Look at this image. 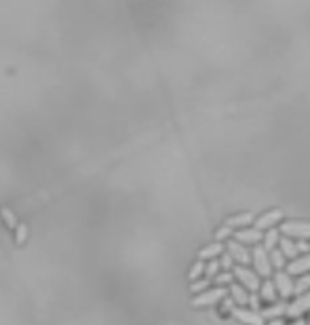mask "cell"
I'll return each mask as SVG.
<instances>
[{
    "mask_svg": "<svg viewBox=\"0 0 310 325\" xmlns=\"http://www.w3.org/2000/svg\"><path fill=\"white\" fill-rule=\"evenodd\" d=\"M251 258H253V266L257 268L255 272L260 277L264 279H270L272 275V262H270V251L264 247V245H255L253 253H251Z\"/></svg>",
    "mask_w": 310,
    "mask_h": 325,
    "instance_id": "6da1fadb",
    "label": "cell"
},
{
    "mask_svg": "<svg viewBox=\"0 0 310 325\" xmlns=\"http://www.w3.org/2000/svg\"><path fill=\"white\" fill-rule=\"evenodd\" d=\"M228 298V292L224 287H209L207 292L203 294H196L192 304L196 306V309H203V306H213V304H219Z\"/></svg>",
    "mask_w": 310,
    "mask_h": 325,
    "instance_id": "7a4b0ae2",
    "label": "cell"
},
{
    "mask_svg": "<svg viewBox=\"0 0 310 325\" xmlns=\"http://www.w3.org/2000/svg\"><path fill=\"white\" fill-rule=\"evenodd\" d=\"M232 272H234V277H236V281L243 285V287H247L249 292H257V289L262 287V281H260V275L257 272H253L251 268H247V266H234L232 268Z\"/></svg>",
    "mask_w": 310,
    "mask_h": 325,
    "instance_id": "3957f363",
    "label": "cell"
},
{
    "mask_svg": "<svg viewBox=\"0 0 310 325\" xmlns=\"http://www.w3.org/2000/svg\"><path fill=\"white\" fill-rule=\"evenodd\" d=\"M274 285H277V292L283 300H289L291 296H296V283L291 279V275L287 270H277L274 275Z\"/></svg>",
    "mask_w": 310,
    "mask_h": 325,
    "instance_id": "277c9868",
    "label": "cell"
},
{
    "mask_svg": "<svg viewBox=\"0 0 310 325\" xmlns=\"http://www.w3.org/2000/svg\"><path fill=\"white\" fill-rule=\"evenodd\" d=\"M281 234H287V236H296V239H302V241H308L310 239V224L308 222H285L281 224Z\"/></svg>",
    "mask_w": 310,
    "mask_h": 325,
    "instance_id": "5b68a950",
    "label": "cell"
},
{
    "mask_svg": "<svg viewBox=\"0 0 310 325\" xmlns=\"http://www.w3.org/2000/svg\"><path fill=\"white\" fill-rule=\"evenodd\" d=\"M232 317L236 321H240L243 325H266V319L262 317V313H257V311H251V309H234L232 311Z\"/></svg>",
    "mask_w": 310,
    "mask_h": 325,
    "instance_id": "8992f818",
    "label": "cell"
},
{
    "mask_svg": "<svg viewBox=\"0 0 310 325\" xmlns=\"http://www.w3.org/2000/svg\"><path fill=\"white\" fill-rule=\"evenodd\" d=\"M234 239L243 245H260L264 241V234L257 228H240L234 232Z\"/></svg>",
    "mask_w": 310,
    "mask_h": 325,
    "instance_id": "52a82bcc",
    "label": "cell"
},
{
    "mask_svg": "<svg viewBox=\"0 0 310 325\" xmlns=\"http://www.w3.org/2000/svg\"><path fill=\"white\" fill-rule=\"evenodd\" d=\"M281 220H283V211L272 209V211H266L264 215H260V218H255L253 226H255L257 230H270V228H274V224H277V222H281Z\"/></svg>",
    "mask_w": 310,
    "mask_h": 325,
    "instance_id": "ba28073f",
    "label": "cell"
},
{
    "mask_svg": "<svg viewBox=\"0 0 310 325\" xmlns=\"http://www.w3.org/2000/svg\"><path fill=\"white\" fill-rule=\"evenodd\" d=\"M226 251H230V255L238 262V264H243V266H247L253 258H251V253L247 251V247L243 245V243H238L236 239L234 241H228V245H226Z\"/></svg>",
    "mask_w": 310,
    "mask_h": 325,
    "instance_id": "9c48e42d",
    "label": "cell"
},
{
    "mask_svg": "<svg viewBox=\"0 0 310 325\" xmlns=\"http://www.w3.org/2000/svg\"><path fill=\"white\" fill-rule=\"evenodd\" d=\"M306 311H310V292H306V294L298 296V300H296V302L287 304V317L298 319V317H302Z\"/></svg>",
    "mask_w": 310,
    "mask_h": 325,
    "instance_id": "30bf717a",
    "label": "cell"
},
{
    "mask_svg": "<svg viewBox=\"0 0 310 325\" xmlns=\"http://www.w3.org/2000/svg\"><path fill=\"white\" fill-rule=\"evenodd\" d=\"M291 277H296V275H306V272H310V253L302 255V258H296V260H289L287 268H285Z\"/></svg>",
    "mask_w": 310,
    "mask_h": 325,
    "instance_id": "8fae6325",
    "label": "cell"
},
{
    "mask_svg": "<svg viewBox=\"0 0 310 325\" xmlns=\"http://www.w3.org/2000/svg\"><path fill=\"white\" fill-rule=\"evenodd\" d=\"M224 253V243L222 241H213V243H209V245H205L201 251H198V260H215V258H219V255Z\"/></svg>",
    "mask_w": 310,
    "mask_h": 325,
    "instance_id": "7c38bea8",
    "label": "cell"
},
{
    "mask_svg": "<svg viewBox=\"0 0 310 325\" xmlns=\"http://www.w3.org/2000/svg\"><path fill=\"white\" fill-rule=\"evenodd\" d=\"M255 222V218H253V213H249V211H245V213H236V215H232V218H228L226 220V226H230V228H245V226H249V224H253Z\"/></svg>",
    "mask_w": 310,
    "mask_h": 325,
    "instance_id": "4fadbf2b",
    "label": "cell"
},
{
    "mask_svg": "<svg viewBox=\"0 0 310 325\" xmlns=\"http://www.w3.org/2000/svg\"><path fill=\"white\" fill-rule=\"evenodd\" d=\"M230 298L236 302V306H247V304H249L247 287H243L240 283H232V285H230Z\"/></svg>",
    "mask_w": 310,
    "mask_h": 325,
    "instance_id": "5bb4252c",
    "label": "cell"
},
{
    "mask_svg": "<svg viewBox=\"0 0 310 325\" xmlns=\"http://www.w3.org/2000/svg\"><path fill=\"white\" fill-rule=\"evenodd\" d=\"M283 315H287V302H274L272 306H268L266 311H262L264 319H281Z\"/></svg>",
    "mask_w": 310,
    "mask_h": 325,
    "instance_id": "9a60e30c",
    "label": "cell"
},
{
    "mask_svg": "<svg viewBox=\"0 0 310 325\" xmlns=\"http://www.w3.org/2000/svg\"><path fill=\"white\" fill-rule=\"evenodd\" d=\"M279 247H281V251L285 253V258L287 260H296L298 258V243H294L289 236H281V241H279Z\"/></svg>",
    "mask_w": 310,
    "mask_h": 325,
    "instance_id": "2e32d148",
    "label": "cell"
},
{
    "mask_svg": "<svg viewBox=\"0 0 310 325\" xmlns=\"http://www.w3.org/2000/svg\"><path fill=\"white\" fill-rule=\"evenodd\" d=\"M277 296H279V292H277V285H274V281L266 279V281L262 283V287H260V298H262V300H266V302H272V304H274Z\"/></svg>",
    "mask_w": 310,
    "mask_h": 325,
    "instance_id": "e0dca14e",
    "label": "cell"
},
{
    "mask_svg": "<svg viewBox=\"0 0 310 325\" xmlns=\"http://www.w3.org/2000/svg\"><path fill=\"white\" fill-rule=\"evenodd\" d=\"M270 262H272V266L277 270H285L287 268V258H285V253L281 251V247H274L270 251Z\"/></svg>",
    "mask_w": 310,
    "mask_h": 325,
    "instance_id": "ac0fdd59",
    "label": "cell"
},
{
    "mask_svg": "<svg viewBox=\"0 0 310 325\" xmlns=\"http://www.w3.org/2000/svg\"><path fill=\"white\" fill-rule=\"evenodd\" d=\"M279 241H281V230H277V228H270V230L264 234V247H266L268 251H272L274 247H277Z\"/></svg>",
    "mask_w": 310,
    "mask_h": 325,
    "instance_id": "d6986e66",
    "label": "cell"
},
{
    "mask_svg": "<svg viewBox=\"0 0 310 325\" xmlns=\"http://www.w3.org/2000/svg\"><path fill=\"white\" fill-rule=\"evenodd\" d=\"M205 268H207V262L205 260H196L192 266H190V272H188V279L190 281H196L205 275Z\"/></svg>",
    "mask_w": 310,
    "mask_h": 325,
    "instance_id": "ffe728a7",
    "label": "cell"
},
{
    "mask_svg": "<svg viewBox=\"0 0 310 325\" xmlns=\"http://www.w3.org/2000/svg\"><path fill=\"white\" fill-rule=\"evenodd\" d=\"M306 292H310V272H306L296 281V296H302Z\"/></svg>",
    "mask_w": 310,
    "mask_h": 325,
    "instance_id": "44dd1931",
    "label": "cell"
},
{
    "mask_svg": "<svg viewBox=\"0 0 310 325\" xmlns=\"http://www.w3.org/2000/svg\"><path fill=\"white\" fill-rule=\"evenodd\" d=\"M219 270H222L219 260H217V258H215V260H209V262H207V268H205V277H207V279H215V277L219 275Z\"/></svg>",
    "mask_w": 310,
    "mask_h": 325,
    "instance_id": "7402d4cb",
    "label": "cell"
},
{
    "mask_svg": "<svg viewBox=\"0 0 310 325\" xmlns=\"http://www.w3.org/2000/svg\"><path fill=\"white\" fill-rule=\"evenodd\" d=\"M234 272L232 270H224V272H219V275L213 279L215 281V285H224V283H226V285H232L234 283Z\"/></svg>",
    "mask_w": 310,
    "mask_h": 325,
    "instance_id": "603a6c76",
    "label": "cell"
},
{
    "mask_svg": "<svg viewBox=\"0 0 310 325\" xmlns=\"http://www.w3.org/2000/svg\"><path fill=\"white\" fill-rule=\"evenodd\" d=\"M207 289H209V279H196L190 285V292L192 294H203V292H207Z\"/></svg>",
    "mask_w": 310,
    "mask_h": 325,
    "instance_id": "cb8c5ba5",
    "label": "cell"
},
{
    "mask_svg": "<svg viewBox=\"0 0 310 325\" xmlns=\"http://www.w3.org/2000/svg\"><path fill=\"white\" fill-rule=\"evenodd\" d=\"M234 258L230 255V251H224L222 255H219V264H222V270H232L234 268Z\"/></svg>",
    "mask_w": 310,
    "mask_h": 325,
    "instance_id": "d4e9b609",
    "label": "cell"
},
{
    "mask_svg": "<svg viewBox=\"0 0 310 325\" xmlns=\"http://www.w3.org/2000/svg\"><path fill=\"white\" fill-rule=\"evenodd\" d=\"M0 213H3V218H5V222H7V226L13 230V228H17V226H19V224H17V222H15V215H13V211L11 209H3V211H0Z\"/></svg>",
    "mask_w": 310,
    "mask_h": 325,
    "instance_id": "484cf974",
    "label": "cell"
},
{
    "mask_svg": "<svg viewBox=\"0 0 310 325\" xmlns=\"http://www.w3.org/2000/svg\"><path fill=\"white\" fill-rule=\"evenodd\" d=\"M15 230H17V234H15L17 243H24L26 239H28V226H26V224H19V226H17Z\"/></svg>",
    "mask_w": 310,
    "mask_h": 325,
    "instance_id": "4316f807",
    "label": "cell"
},
{
    "mask_svg": "<svg viewBox=\"0 0 310 325\" xmlns=\"http://www.w3.org/2000/svg\"><path fill=\"white\" fill-rule=\"evenodd\" d=\"M230 234H234L230 226H222V228L215 232V241H224V239H228Z\"/></svg>",
    "mask_w": 310,
    "mask_h": 325,
    "instance_id": "83f0119b",
    "label": "cell"
},
{
    "mask_svg": "<svg viewBox=\"0 0 310 325\" xmlns=\"http://www.w3.org/2000/svg\"><path fill=\"white\" fill-rule=\"evenodd\" d=\"M249 309L251 311H260V298H257V292H251V296H249Z\"/></svg>",
    "mask_w": 310,
    "mask_h": 325,
    "instance_id": "f1b7e54d",
    "label": "cell"
},
{
    "mask_svg": "<svg viewBox=\"0 0 310 325\" xmlns=\"http://www.w3.org/2000/svg\"><path fill=\"white\" fill-rule=\"evenodd\" d=\"M234 304H236V302H234L232 298H226V300H224V306H222V309H224V311H226V313H232V311L236 309V306H234Z\"/></svg>",
    "mask_w": 310,
    "mask_h": 325,
    "instance_id": "f546056e",
    "label": "cell"
},
{
    "mask_svg": "<svg viewBox=\"0 0 310 325\" xmlns=\"http://www.w3.org/2000/svg\"><path fill=\"white\" fill-rule=\"evenodd\" d=\"M298 251H300V253H308V251H310V243H308V241H300V243H298Z\"/></svg>",
    "mask_w": 310,
    "mask_h": 325,
    "instance_id": "4dcf8cb0",
    "label": "cell"
},
{
    "mask_svg": "<svg viewBox=\"0 0 310 325\" xmlns=\"http://www.w3.org/2000/svg\"><path fill=\"white\" fill-rule=\"evenodd\" d=\"M266 325H285V321L283 319H270Z\"/></svg>",
    "mask_w": 310,
    "mask_h": 325,
    "instance_id": "1f68e13d",
    "label": "cell"
},
{
    "mask_svg": "<svg viewBox=\"0 0 310 325\" xmlns=\"http://www.w3.org/2000/svg\"><path fill=\"white\" fill-rule=\"evenodd\" d=\"M289 325H306V321H302V319H298V321H294V323H289Z\"/></svg>",
    "mask_w": 310,
    "mask_h": 325,
    "instance_id": "d6a6232c",
    "label": "cell"
}]
</instances>
